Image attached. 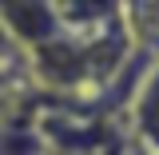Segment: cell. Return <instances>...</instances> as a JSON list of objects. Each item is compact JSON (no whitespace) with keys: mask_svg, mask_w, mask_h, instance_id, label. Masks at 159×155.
<instances>
[{"mask_svg":"<svg viewBox=\"0 0 159 155\" xmlns=\"http://www.w3.org/2000/svg\"><path fill=\"white\" fill-rule=\"evenodd\" d=\"M0 32L24 48H52L64 32L60 4H0Z\"/></svg>","mask_w":159,"mask_h":155,"instance_id":"cell-1","label":"cell"},{"mask_svg":"<svg viewBox=\"0 0 159 155\" xmlns=\"http://www.w3.org/2000/svg\"><path fill=\"white\" fill-rule=\"evenodd\" d=\"M135 123H139V135L151 147H159V64L147 76V84H143V92L135 99Z\"/></svg>","mask_w":159,"mask_h":155,"instance_id":"cell-2","label":"cell"},{"mask_svg":"<svg viewBox=\"0 0 159 155\" xmlns=\"http://www.w3.org/2000/svg\"><path fill=\"white\" fill-rule=\"evenodd\" d=\"M0 103H4V80H0Z\"/></svg>","mask_w":159,"mask_h":155,"instance_id":"cell-3","label":"cell"}]
</instances>
